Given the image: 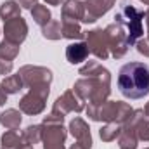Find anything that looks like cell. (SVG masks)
<instances>
[{"label": "cell", "mask_w": 149, "mask_h": 149, "mask_svg": "<svg viewBox=\"0 0 149 149\" xmlns=\"http://www.w3.org/2000/svg\"><path fill=\"white\" fill-rule=\"evenodd\" d=\"M118 88L127 99H142L149 94V66L146 63H127L120 68Z\"/></svg>", "instance_id": "6da1fadb"}]
</instances>
